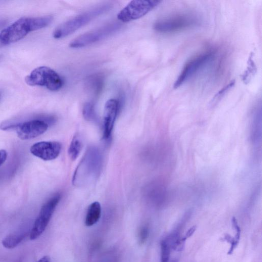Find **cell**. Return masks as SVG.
I'll return each mask as SVG.
<instances>
[{"mask_svg": "<svg viewBox=\"0 0 262 262\" xmlns=\"http://www.w3.org/2000/svg\"><path fill=\"white\" fill-rule=\"evenodd\" d=\"M61 144L56 141H40L33 144L30 152L34 156L44 160L56 159L60 154Z\"/></svg>", "mask_w": 262, "mask_h": 262, "instance_id": "obj_10", "label": "cell"}, {"mask_svg": "<svg viewBox=\"0 0 262 262\" xmlns=\"http://www.w3.org/2000/svg\"><path fill=\"white\" fill-rule=\"evenodd\" d=\"M214 53H207L200 55L189 61L175 81L173 88L177 89L191 78L201 69L212 60Z\"/></svg>", "mask_w": 262, "mask_h": 262, "instance_id": "obj_8", "label": "cell"}, {"mask_svg": "<svg viewBox=\"0 0 262 262\" xmlns=\"http://www.w3.org/2000/svg\"><path fill=\"white\" fill-rule=\"evenodd\" d=\"M36 262H51L50 257L48 256H45L39 259Z\"/></svg>", "mask_w": 262, "mask_h": 262, "instance_id": "obj_23", "label": "cell"}, {"mask_svg": "<svg viewBox=\"0 0 262 262\" xmlns=\"http://www.w3.org/2000/svg\"><path fill=\"white\" fill-rule=\"evenodd\" d=\"M8 156L7 152L4 149H0V166L6 161Z\"/></svg>", "mask_w": 262, "mask_h": 262, "instance_id": "obj_21", "label": "cell"}, {"mask_svg": "<svg viewBox=\"0 0 262 262\" xmlns=\"http://www.w3.org/2000/svg\"><path fill=\"white\" fill-rule=\"evenodd\" d=\"M161 2L156 0L132 1L118 13L117 18L123 23L138 19L154 9Z\"/></svg>", "mask_w": 262, "mask_h": 262, "instance_id": "obj_4", "label": "cell"}, {"mask_svg": "<svg viewBox=\"0 0 262 262\" xmlns=\"http://www.w3.org/2000/svg\"><path fill=\"white\" fill-rule=\"evenodd\" d=\"M83 114L87 120H92L95 119V113L94 106L91 102L85 103L83 109Z\"/></svg>", "mask_w": 262, "mask_h": 262, "instance_id": "obj_17", "label": "cell"}, {"mask_svg": "<svg viewBox=\"0 0 262 262\" xmlns=\"http://www.w3.org/2000/svg\"><path fill=\"white\" fill-rule=\"evenodd\" d=\"M161 261L169 262L170 252L172 250L170 246L163 238L161 243Z\"/></svg>", "mask_w": 262, "mask_h": 262, "instance_id": "obj_16", "label": "cell"}, {"mask_svg": "<svg viewBox=\"0 0 262 262\" xmlns=\"http://www.w3.org/2000/svg\"><path fill=\"white\" fill-rule=\"evenodd\" d=\"M112 7L108 4L101 5L67 20L55 29L53 33L54 38L59 39L74 33L99 15L109 11Z\"/></svg>", "mask_w": 262, "mask_h": 262, "instance_id": "obj_2", "label": "cell"}, {"mask_svg": "<svg viewBox=\"0 0 262 262\" xmlns=\"http://www.w3.org/2000/svg\"><path fill=\"white\" fill-rule=\"evenodd\" d=\"M60 198V194H56L42 206L30 231V239H36L44 232Z\"/></svg>", "mask_w": 262, "mask_h": 262, "instance_id": "obj_7", "label": "cell"}, {"mask_svg": "<svg viewBox=\"0 0 262 262\" xmlns=\"http://www.w3.org/2000/svg\"><path fill=\"white\" fill-rule=\"evenodd\" d=\"M149 234V229L147 226H144L141 228L138 234L139 242L140 244H143L147 240Z\"/></svg>", "mask_w": 262, "mask_h": 262, "instance_id": "obj_18", "label": "cell"}, {"mask_svg": "<svg viewBox=\"0 0 262 262\" xmlns=\"http://www.w3.org/2000/svg\"><path fill=\"white\" fill-rule=\"evenodd\" d=\"M25 237V234L13 233L6 236L2 241L3 246L8 249H12L17 246Z\"/></svg>", "mask_w": 262, "mask_h": 262, "instance_id": "obj_13", "label": "cell"}, {"mask_svg": "<svg viewBox=\"0 0 262 262\" xmlns=\"http://www.w3.org/2000/svg\"><path fill=\"white\" fill-rule=\"evenodd\" d=\"M119 108V103L116 99L108 100L104 105L103 114V136L108 138L112 133Z\"/></svg>", "mask_w": 262, "mask_h": 262, "instance_id": "obj_11", "label": "cell"}, {"mask_svg": "<svg viewBox=\"0 0 262 262\" xmlns=\"http://www.w3.org/2000/svg\"><path fill=\"white\" fill-rule=\"evenodd\" d=\"M1 96H2V94H1V93L0 92V100H1Z\"/></svg>", "mask_w": 262, "mask_h": 262, "instance_id": "obj_25", "label": "cell"}, {"mask_svg": "<svg viewBox=\"0 0 262 262\" xmlns=\"http://www.w3.org/2000/svg\"><path fill=\"white\" fill-rule=\"evenodd\" d=\"M170 262H177V260H172V261H170Z\"/></svg>", "mask_w": 262, "mask_h": 262, "instance_id": "obj_24", "label": "cell"}, {"mask_svg": "<svg viewBox=\"0 0 262 262\" xmlns=\"http://www.w3.org/2000/svg\"><path fill=\"white\" fill-rule=\"evenodd\" d=\"M19 123L3 122L0 125L1 129L6 130L10 129H16Z\"/></svg>", "mask_w": 262, "mask_h": 262, "instance_id": "obj_20", "label": "cell"}, {"mask_svg": "<svg viewBox=\"0 0 262 262\" xmlns=\"http://www.w3.org/2000/svg\"><path fill=\"white\" fill-rule=\"evenodd\" d=\"M82 147L81 138L78 134H76L71 141L68 150L69 156L72 160H75L78 157Z\"/></svg>", "mask_w": 262, "mask_h": 262, "instance_id": "obj_14", "label": "cell"}, {"mask_svg": "<svg viewBox=\"0 0 262 262\" xmlns=\"http://www.w3.org/2000/svg\"><path fill=\"white\" fill-rule=\"evenodd\" d=\"M121 28L118 23H112L83 34L71 41L72 48H80L101 40L117 32Z\"/></svg>", "mask_w": 262, "mask_h": 262, "instance_id": "obj_6", "label": "cell"}, {"mask_svg": "<svg viewBox=\"0 0 262 262\" xmlns=\"http://www.w3.org/2000/svg\"><path fill=\"white\" fill-rule=\"evenodd\" d=\"M196 229V227L195 226H193L191 227L185 233V235L183 236V237L186 240L187 238L191 236L194 232H195V230Z\"/></svg>", "mask_w": 262, "mask_h": 262, "instance_id": "obj_22", "label": "cell"}, {"mask_svg": "<svg viewBox=\"0 0 262 262\" xmlns=\"http://www.w3.org/2000/svg\"><path fill=\"white\" fill-rule=\"evenodd\" d=\"M48 126L44 120L34 119L19 123L16 130L18 137L26 140L42 135L47 130Z\"/></svg>", "mask_w": 262, "mask_h": 262, "instance_id": "obj_9", "label": "cell"}, {"mask_svg": "<svg viewBox=\"0 0 262 262\" xmlns=\"http://www.w3.org/2000/svg\"><path fill=\"white\" fill-rule=\"evenodd\" d=\"M25 81L28 85L45 86L52 91H58L63 85V80L60 75L46 66L34 69L26 76Z\"/></svg>", "mask_w": 262, "mask_h": 262, "instance_id": "obj_3", "label": "cell"}, {"mask_svg": "<svg viewBox=\"0 0 262 262\" xmlns=\"http://www.w3.org/2000/svg\"><path fill=\"white\" fill-rule=\"evenodd\" d=\"M249 63V68H248V70L246 71V74L243 75V79L245 82L248 81V79L249 77V74L250 77L251 75L253 74V73H254V71L256 70L255 66L254 65V62H253L251 56H250Z\"/></svg>", "mask_w": 262, "mask_h": 262, "instance_id": "obj_19", "label": "cell"}, {"mask_svg": "<svg viewBox=\"0 0 262 262\" xmlns=\"http://www.w3.org/2000/svg\"><path fill=\"white\" fill-rule=\"evenodd\" d=\"M235 80H232L231 82L221 89L213 97L210 102V105L213 106L215 105L224 95L230 90L234 85Z\"/></svg>", "mask_w": 262, "mask_h": 262, "instance_id": "obj_15", "label": "cell"}, {"mask_svg": "<svg viewBox=\"0 0 262 262\" xmlns=\"http://www.w3.org/2000/svg\"><path fill=\"white\" fill-rule=\"evenodd\" d=\"M101 207L98 202H94L89 206L86 214L85 224L86 226L95 224L101 216Z\"/></svg>", "mask_w": 262, "mask_h": 262, "instance_id": "obj_12", "label": "cell"}, {"mask_svg": "<svg viewBox=\"0 0 262 262\" xmlns=\"http://www.w3.org/2000/svg\"><path fill=\"white\" fill-rule=\"evenodd\" d=\"M200 24L195 16L183 14L172 16L157 21L154 28L161 33H171L195 27Z\"/></svg>", "mask_w": 262, "mask_h": 262, "instance_id": "obj_5", "label": "cell"}, {"mask_svg": "<svg viewBox=\"0 0 262 262\" xmlns=\"http://www.w3.org/2000/svg\"><path fill=\"white\" fill-rule=\"evenodd\" d=\"M52 20L51 16L21 17L0 32V47L19 41L29 32L46 27Z\"/></svg>", "mask_w": 262, "mask_h": 262, "instance_id": "obj_1", "label": "cell"}]
</instances>
